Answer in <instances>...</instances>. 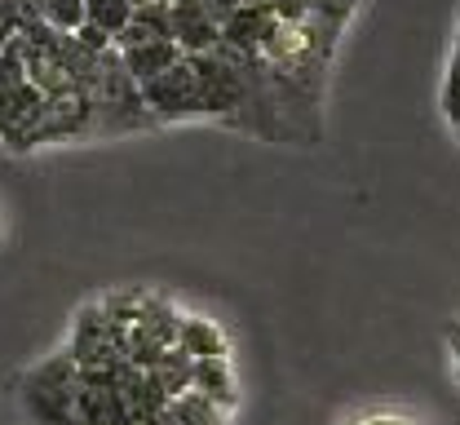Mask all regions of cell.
I'll return each instance as SVG.
<instances>
[{"label": "cell", "instance_id": "ba28073f", "mask_svg": "<svg viewBox=\"0 0 460 425\" xmlns=\"http://www.w3.org/2000/svg\"><path fill=\"white\" fill-rule=\"evenodd\" d=\"M190 390H195L199 399H208L213 408H222V412L239 403L230 359H199V364H195V381H190Z\"/></svg>", "mask_w": 460, "mask_h": 425}, {"label": "cell", "instance_id": "3957f363", "mask_svg": "<svg viewBox=\"0 0 460 425\" xmlns=\"http://www.w3.org/2000/svg\"><path fill=\"white\" fill-rule=\"evenodd\" d=\"M119 372L115 367H98V372H80V390H75V421L80 425H137L128 412V399L119 394Z\"/></svg>", "mask_w": 460, "mask_h": 425}, {"label": "cell", "instance_id": "7c38bea8", "mask_svg": "<svg viewBox=\"0 0 460 425\" xmlns=\"http://www.w3.org/2000/svg\"><path fill=\"white\" fill-rule=\"evenodd\" d=\"M438 107H443V120L460 128V27L456 40L447 49V66H443V84H438Z\"/></svg>", "mask_w": 460, "mask_h": 425}, {"label": "cell", "instance_id": "6da1fadb", "mask_svg": "<svg viewBox=\"0 0 460 425\" xmlns=\"http://www.w3.org/2000/svg\"><path fill=\"white\" fill-rule=\"evenodd\" d=\"M75 390H80V367L66 350L49 355L18 381V403L27 425H54L75 417Z\"/></svg>", "mask_w": 460, "mask_h": 425}, {"label": "cell", "instance_id": "30bf717a", "mask_svg": "<svg viewBox=\"0 0 460 425\" xmlns=\"http://www.w3.org/2000/svg\"><path fill=\"white\" fill-rule=\"evenodd\" d=\"M160 425H222V408H213L208 399L190 390V394L169 399V408L160 412Z\"/></svg>", "mask_w": 460, "mask_h": 425}, {"label": "cell", "instance_id": "e0dca14e", "mask_svg": "<svg viewBox=\"0 0 460 425\" xmlns=\"http://www.w3.org/2000/svg\"><path fill=\"white\" fill-rule=\"evenodd\" d=\"M447 350H452V372H456V385H460V319L447 328Z\"/></svg>", "mask_w": 460, "mask_h": 425}, {"label": "cell", "instance_id": "8992f818", "mask_svg": "<svg viewBox=\"0 0 460 425\" xmlns=\"http://www.w3.org/2000/svg\"><path fill=\"white\" fill-rule=\"evenodd\" d=\"M115 54H119V66L128 71V80H133L137 89H142L146 80L172 71L177 62L186 58L172 40H133V45H115Z\"/></svg>", "mask_w": 460, "mask_h": 425}, {"label": "cell", "instance_id": "5bb4252c", "mask_svg": "<svg viewBox=\"0 0 460 425\" xmlns=\"http://www.w3.org/2000/svg\"><path fill=\"white\" fill-rule=\"evenodd\" d=\"M22 84H31V71H27V58H22V49L13 40V45L0 49V98L13 93V89H22Z\"/></svg>", "mask_w": 460, "mask_h": 425}, {"label": "cell", "instance_id": "4fadbf2b", "mask_svg": "<svg viewBox=\"0 0 460 425\" xmlns=\"http://www.w3.org/2000/svg\"><path fill=\"white\" fill-rule=\"evenodd\" d=\"M36 9L62 36H71L75 27H84V0H36Z\"/></svg>", "mask_w": 460, "mask_h": 425}, {"label": "cell", "instance_id": "44dd1931", "mask_svg": "<svg viewBox=\"0 0 460 425\" xmlns=\"http://www.w3.org/2000/svg\"><path fill=\"white\" fill-rule=\"evenodd\" d=\"M164 4H177V0H164Z\"/></svg>", "mask_w": 460, "mask_h": 425}, {"label": "cell", "instance_id": "5b68a950", "mask_svg": "<svg viewBox=\"0 0 460 425\" xmlns=\"http://www.w3.org/2000/svg\"><path fill=\"white\" fill-rule=\"evenodd\" d=\"M169 18H172V45L186 58L213 54L222 45V27H217V18L199 0H177V4H169Z\"/></svg>", "mask_w": 460, "mask_h": 425}, {"label": "cell", "instance_id": "7a4b0ae2", "mask_svg": "<svg viewBox=\"0 0 460 425\" xmlns=\"http://www.w3.org/2000/svg\"><path fill=\"white\" fill-rule=\"evenodd\" d=\"M66 355L75 359L80 372H98V367L128 364L124 359V328L115 323L102 305H84L71 323V346Z\"/></svg>", "mask_w": 460, "mask_h": 425}, {"label": "cell", "instance_id": "52a82bcc", "mask_svg": "<svg viewBox=\"0 0 460 425\" xmlns=\"http://www.w3.org/2000/svg\"><path fill=\"white\" fill-rule=\"evenodd\" d=\"M177 350L190 355L195 364L199 359H226V337L213 319L204 314H181V332H177Z\"/></svg>", "mask_w": 460, "mask_h": 425}, {"label": "cell", "instance_id": "9a60e30c", "mask_svg": "<svg viewBox=\"0 0 460 425\" xmlns=\"http://www.w3.org/2000/svg\"><path fill=\"white\" fill-rule=\"evenodd\" d=\"M199 4H204V9L217 18V27H226L230 18H234V13H243L252 0H199Z\"/></svg>", "mask_w": 460, "mask_h": 425}, {"label": "cell", "instance_id": "9c48e42d", "mask_svg": "<svg viewBox=\"0 0 460 425\" xmlns=\"http://www.w3.org/2000/svg\"><path fill=\"white\" fill-rule=\"evenodd\" d=\"M133 40H172V18H169V4L164 0L133 9V22H128V31L115 45H133Z\"/></svg>", "mask_w": 460, "mask_h": 425}, {"label": "cell", "instance_id": "277c9868", "mask_svg": "<svg viewBox=\"0 0 460 425\" xmlns=\"http://www.w3.org/2000/svg\"><path fill=\"white\" fill-rule=\"evenodd\" d=\"M142 102H146V116L151 120H190V116H204V107H199V80H195L190 58H181L172 71L146 80L142 84Z\"/></svg>", "mask_w": 460, "mask_h": 425}, {"label": "cell", "instance_id": "d6986e66", "mask_svg": "<svg viewBox=\"0 0 460 425\" xmlns=\"http://www.w3.org/2000/svg\"><path fill=\"white\" fill-rule=\"evenodd\" d=\"M54 425H80V421H75V417H71V421H54Z\"/></svg>", "mask_w": 460, "mask_h": 425}, {"label": "cell", "instance_id": "8fae6325", "mask_svg": "<svg viewBox=\"0 0 460 425\" xmlns=\"http://www.w3.org/2000/svg\"><path fill=\"white\" fill-rule=\"evenodd\" d=\"M84 22L107 31L111 40H119L133 22V4L128 0H84Z\"/></svg>", "mask_w": 460, "mask_h": 425}, {"label": "cell", "instance_id": "2e32d148", "mask_svg": "<svg viewBox=\"0 0 460 425\" xmlns=\"http://www.w3.org/2000/svg\"><path fill=\"white\" fill-rule=\"evenodd\" d=\"M345 425H416V421L402 417V412H363V417H349Z\"/></svg>", "mask_w": 460, "mask_h": 425}, {"label": "cell", "instance_id": "ffe728a7", "mask_svg": "<svg viewBox=\"0 0 460 425\" xmlns=\"http://www.w3.org/2000/svg\"><path fill=\"white\" fill-rule=\"evenodd\" d=\"M452 133H456V142H460V128H452Z\"/></svg>", "mask_w": 460, "mask_h": 425}, {"label": "cell", "instance_id": "ac0fdd59", "mask_svg": "<svg viewBox=\"0 0 460 425\" xmlns=\"http://www.w3.org/2000/svg\"><path fill=\"white\" fill-rule=\"evenodd\" d=\"M128 4H133V9H142V4H155V0H128Z\"/></svg>", "mask_w": 460, "mask_h": 425}]
</instances>
